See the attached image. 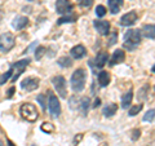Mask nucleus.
<instances>
[{
  "label": "nucleus",
  "mask_w": 155,
  "mask_h": 146,
  "mask_svg": "<svg viewBox=\"0 0 155 146\" xmlns=\"http://www.w3.org/2000/svg\"><path fill=\"white\" fill-rule=\"evenodd\" d=\"M106 13H107V11H106V8L104 5H98V7L96 8V14L98 17H105Z\"/></svg>",
  "instance_id": "nucleus-31"
},
{
  "label": "nucleus",
  "mask_w": 155,
  "mask_h": 146,
  "mask_svg": "<svg viewBox=\"0 0 155 146\" xmlns=\"http://www.w3.org/2000/svg\"><path fill=\"white\" fill-rule=\"evenodd\" d=\"M78 3L84 8H89V7H92V4H93V0H78Z\"/></svg>",
  "instance_id": "nucleus-33"
},
{
  "label": "nucleus",
  "mask_w": 155,
  "mask_h": 146,
  "mask_svg": "<svg viewBox=\"0 0 155 146\" xmlns=\"http://www.w3.org/2000/svg\"><path fill=\"white\" fill-rule=\"evenodd\" d=\"M141 34L147 39H155V25H145Z\"/></svg>",
  "instance_id": "nucleus-20"
},
{
  "label": "nucleus",
  "mask_w": 155,
  "mask_h": 146,
  "mask_svg": "<svg viewBox=\"0 0 155 146\" xmlns=\"http://www.w3.org/2000/svg\"><path fill=\"white\" fill-rule=\"evenodd\" d=\"M36 100H38V102H39V104H40V106H41V109L43 110H47V96L44 95V93H40V95H39L38 97H36Z\"/></svg>",
  "instance_id": "nucleus-27"
},
{
  "label": "nucleus",
  "mask_w": 155,
  "mask_h": 146,
  "mask_svg": "<svg viewBox=\"0 0 155 146\" xmlns=\"http://www.w3.org/2000/svg\"><path fill=\"white\" fill-rule=\"evenodd\" d=\"M57 64L60 65L61 67H71V66H72V60H71L70 57L64 56V57H60V58H58Z\"/></svg>",
  "instance_id": "nucleus-23"
},
{
  "label": "nucleus",
  "mask_w": 155,
  "mask_h": 146,
  "mask_svg": "<svg viewBox=\"0 0 155 146\" xmlns=\"http://www.w3.org/2000/svg\"><path fill=\"white\" fill-rule=\"evenodd\" d=\"M109 61V53L107 52H98V55L96 56L94 58V64H96V67H100V69H102V67L106 65V62Z\"/></svg>",
  "instance_id": "nucleus-15"
},
{
  "label": "nucleus",
  "mask_w": 155,
  "mask_h": 146,
  "mask_svg": "<svg viewBox=\"0 0 155 146\" xmlns=\"http://www.w3.org/2000/svg\"><path fill=\"white\" fill-rule=\"evenodd\" d=\"M32 146H35V145H32Z\"/></svg>",
  "instance_id": "nucleus-42"
},
{
  "label": "nucleus",
  "mask_w": 155,
  "mask_h": 146,
  "mask_svg": "<svg viewBox=\"0 0 155 146\" xmlns=\"http://www.w3.org/2000/svg\"><path fill=\"white\" fill-rule=\"evenodd\" d=\"M110 74L107 71H101L100 74H98V83H100V85L101 87H106V85H109V83H110Z\"/></svg>",
  "instance_id": "nucleus-22"
},
{
  "label": "nucleus",
  "mask_w": 155,
  "mask_h": 146,
  "mask_svg": "<svg viewBox=\"0 0 155 146\" xmlns=\"http://www.w3.org/2000/svg\"><path fill=\"white\" fill-rule=\"evenodd\" d=\"M45 52H47L45 47H43V45L38 47V48H36V51H35V58H36L38 61H39V60H41V58H43V56L45 55Z\"/></svg>",
  "instance_id": "nucleus-28"
},
{
  "label": "nucleus",
  "mask_w": 155,
  "mask_h": 146,
  "mask_svg": "<svg viewBox=\"0 0 155 146\" xmlns=\"http://www.w3.org/2000/svg\"><path fill=\"white\" fill-rule=\"evenodd\" d=\"M132 134H130V138H132L133 141H137L140 138V136H141V129H138V128H134L132 129V132H130Z\"/></svg>",
  "instance_id": "nucleus-32"
},
{
  "label": "nucleus",
  "mask_w": 155,
  "mask_h": 146,
  "mask_svg": "<svg viewBox=\"0 0 155 146\" xmlns=\"http://www.w3.org/2000/svg\"><path fill=\"white\" fill-rule=\"evenodd\" d=\"M125 60V52L123 49H116L113 56L110 58V65L111 66H115V65H119V64H123Z\"/></svg>",
  "instance_id": "nucleus-13"
},
{
  "label": "nucleus",
  "mask_w": 155,
  "mask_h": 146,
  "mask_svg": "<svg viewBox=\"0 0 155 146\" xmlns=\"http://www.w3.org/2000/svg\"><path fill=\"white\" fill-rule=\"evenodd\" d=\"M19 114L23 119H26L27 121H30V123H34V121H36L38 118H39V113L35 108V105L32 104H23L21 108H19Z\"/></svg>",
  "instance_id": "nucleus-3"
},
{
  "label": "nucleus",
  "mask_w": 155,
  "mask_h": 146,
  "mask_svg": "<svg viewBox=\"0 0 155 146\" xmlns=\"http://www.w3.org/2000/svg\"><path fill=\"white\" fill-rule=\"evenodd\" d=\"M0 146H4V144H3V141H0Z\"/></svg>",
  "instance_id": "nucleus-40"
},
{
  "label": "nucleus",
  "mask_w": 155,
  "mask_h": 146,
  "mask_svg": "<svg viewBox=\"0 0 155 146\" xmlns=\"http://www.w3.org/2000/svg\"><path fill=\"white\" fill-rule=\"evenodd\" d=\"M48 109L53 118H58L61 114V105L57 97L52 93V91H48Z\"/></svg>",
  "instance_id": "nucleus-5"
},
{
  "label": "nucleus",
  "mask_w": 155,
  "mask_h": 146,
  "mask_svg": "<svg viewBox=\"0 0 155 146\" xmlns=\"http://www.w3.org/2000/svg\"><path fill=\"white\" fill-rule=\"evenodd\" d=\"M16 45V38L12 32H4L0 35V52L8 53Z\"/></svg>",
  "instance_id": "nucleus-4"
},
{
  "label": "nucleus",
  "mask_w": 155,
  "mask_h": 146,
  "mask_svg": "<svg viewBox=\"0 0 155 146\" xmlns=\"http://www.w3.org/2000/svg\"><path fill=\"white\" fill-rule=\"evenodd\" d=\"M76 19H78V16L74 12H71V13L64 14V17H61L57 21V25H62V23H72V22H75Z\"/></svg>",
  "instance_id": "nucleus-18"
},
{
  "label": "nucleus",
  "mask_w": 155,
  "mask_h": 146,
  "mask_svg": "<svg viewBox=\"0 0 155 146\" xmlns=\"http://www.w3.org/2000/svg\"><path fill=\"white\" fill-rule=\"evenodd\" d=\"M101 105V100L100 98H96L94 100V104H93V108H97V106H100Z\"/></svg>",
  "instance_id": "nucleus-35"
},
{
  "label": "nucleus",
  "mask_w": 155,
  "mask_h": 146,
  "mask_svg": "<svg viewBox=\"0 0 155 146\" xmlns=\"http://www.w3.org/2000/svg\"><path fill=\"white\" fill-rule=\"evenodd\" d=\"M40 129L43 131V132H45V133H53L56 131L54 125H53L52 123H48V121H45V123H43L40 125Z\"/></svg>",
  "instance_id": "nucleus-24"
},
{
  "label": "nucleus",
  "mask_w": 155,
  "mask_h": 146,
  "mask_svg": "<svg viewBox=\"0 0 155 146\" xmlns=\"http://www.w3.org/2000/svg\"><path fill=\"white\" fill-rule=\"evenodd\" d=\"M151 70H153V72H155V65L153 66V69H151Z\"/></svg>",
  "instance_id": "nucleus-39"
},
{
  "label": "nucleus",
  "mask_w": 155,
  "mask_h": 146,
  "mask_svg": "<svg viewBox=\"0 0 155 146\" xmlns=\"http://www.w3.org/2000/svg\"><path fill=\"white\" fill-rule=\"evenodd\" d=\"M93 26L97 31H98L100 35H102V36H106V35H109L110 34V22L109 21H93Z\"/></svg>",
  "instance_id": "nucleus-11"
},
{
  "label": "nucleus",
  "mask_w": 155,
  "mask_h": 146,
  "mask_svg": "<svg viewBox=\"0 0 155 146\" xmlns=\"http://www.w3.org/2000/svg\"><path fill=\"white\" fill-rule=\"evenodd\" d=\"M142 108H143V105H142V104H137V105L132 106V108H129L128 115H129V116H134V115H137V114L140 113V111L142 110Z\"/></svg>",
  "instance_id": "nucleus-25"
},
{
  "label": "nucleus",
  "mask_w": 155,
  "mask_h": 146,
  "mask_svg": "<svg viewBox=\"0 0 155 146\" xmlns=\"http://www.w3.org/2000/svg\"><path fill=\"white\" fill-rule=\"evenodd\" d=\"M116 40H118V34H116V31H113L111 34H109V40H107V45L111 47V45H114Z\"/></svg>",
  "instance_id": "nucleus-29"
},
{
  "label": "nucleus",
  "mask_w": 155,
  "mask_h": 146,
  "mask_svg": "<svg viewBox=\"0 0 155 146\" xmlns=\"http://www.w3.org/2000/svg\"><path fill=\"white\" fill-rule=\"evenodd\" d=\"M132 98H133V92L132 89H129L128 92H125L122 97V108L123 109H128L130 102H132Z\"/></svg>",
  "instance_id": "nucleus-21"
},
{
  "label": "nucleus",
  "mask_w": 155,
  "mask_h": 146,
  "mask_svg": "<svg viewBox=\"0 0 155 146\" xmlns=\"http://www.w3.org/2000/svg\"><path fill=\"white\" fill-rule=\"evenodd\" d=\"M27 2H34V0H27Z\"/></svg>",
  "instance_id": "nucleus-41"
},
{
  "label": "nucleus",
  "mask_w": 155,
  "mask_h": 146,
  "mask_svg": "<svg viewBox=\"0 0 155 146\" xmlns=\"http://www.w3.org/2000/svg\"><path fill=\"white\" fill-rule=\"evenodd\" d=\"M79 104H80V98L78 96H72L70 98V108L72 110H78V108H79Z\"/></svg>",
  "instance_id": "nucleus-26"
},
{
  "label": "nucleus",
  "mask_w": 155,
  "mask_h": 146,
  "mask_svg": "<svg viewBox=\"0 0 155 146\" xmlns=\"http://www.w3.org/2000/svg\"><path fill=\"white\" fill-rule=\"evenodd\" d=\"M27 25H28V18L25 16H18L14 18L12 22V26H13V28H16V30H22V28H25Z\"/></svg>",
  "instance_id": "nucleus-14"
},
{
  "label": "nucleus",
  "mask_w": 155,
  "mask_h": 146,
  "mask_svg": "<svg viewBox=\"0 0 155 146\" xmlns=\"http://www.w3.org/2000/svg\"><path fill=\"white\" fill-rule=\"evenodd\" d=\"M89 104H91L89 97H81V98H80V104H79V108H78V110L80 111L83 116H87V114H88Z\"/></svg>",
  "instance_id": "nucleus-16"
},
{
  "label": "nucleus",
  "mask_w": 155,
  "mask_h": 146,
  "mask_svg": "<svg viewBox=\"0 0 155 146\" xmlns=\"http://www.w3.org/2000/svg\"><path fill=\"white\" fill-rule=\"evenodd\" d=\"M52 83H53V85H54L57 93L60 95L61 98H66L67 97V91H66V80H65V78L61 76V75L53 76Z\"/></svg>",
  "instance_id": "nucleus-6"
},
{
  "label": "nucleus",
  "mask_w": 155,
  "mask_h": 146,
  "mask_svg": "<svg viewBox=\"0 0 155 146\" xmlns=\"http://www.w3.org/2000/svg\"><path fill=\"white\" fill-rule=\"evenodd\" d=\"M109 3V11L113 13V14H116L120 8L123 7V0H107Z\"/></svg>",
  "instance_id": "nucleus-17"
},
{
  "label": "nucleus",
  "mask_w": 155,
  "mask_h": 146,
  "mask_svg": "<svg viewBox=\"0 0 155 146\" xmlns=\"http://www.w3.org/2000/svg\"><path fill=\"white\" fill-rule=\"evenodd\" d=\"M142 34L140 30H128L124 34V48L129 51H134L141 43Z\"/></svg>",
  "instance_id": "nucleus-1"
},
{
  "label": "nucleus",
  "mask_w": 155,
  "mask_h": 146,
  "mask_svg": "<svg viewBox=\"0 0 155 146\" xmlns=\"http://www.w3.org/2000/svg\"><path fill=\"white\" fill-rule=\"evenodd\" d=\"M40 85V79L39 78H35V76H28L26 79H23L22 83H21V88L26 92H32L39 88Z\"/></svg>",
  "instance_id": "nucleus-8"
},
{
  "label": "nucleus",
  "mask_w": 155,
  "mask_h": 146,
  "mask_svg": "<svg viewBox=\"0 0 155 146\" xmlns=\"http://www.w3.org/2000/svg\"><path fill=\"white\" fill-rule=\"evenodd\" d=\"M116 111H118V105L116 104H109L107 106L104 108L102 114L106 116V118H111V116H114L116 114Z\"/></svg>",
  "instance_id": "nucleus-19"
},
{
  "label": "nucleus",
  "mask_w": 155,
  "mask_h": 146,
  "mask_svg": "<svg viewBox=\"0 0 155 146\" xmlns=\"http://www.w3.org/2000/svg\"><path fill=\"white\" fill-rule=\"evenodd\" d=\"M14 92H16V87H11V88L8 89V95H7V98H12Z\"/></svg>",
  "instance_id": "nucleus-34"
},
{
  "label": "nucleus",
  "mask_w": 155,
  "mask_h": 146,
  "mask_svg": "<svg viewBox=\"0 0 155 146\" xmlns=\"http://www.w3.org/2000/svg\"><path fill=\"white\" fill-rule=\"evenodd\" d=\"M8 146H16V145H14L11 140H8Z\"/></svg>",
  "instance_id": "nucleus-37"
},
{
  "label": "nucleus",
  "mask_w": 155,
  "mask_h": 146,
  "mask_svg": "<svg viewBox=\"0 0 155 146\" xmlns=\"http://www.w3.org/2000/svg\"><path fill=\"white\" fill-rule=\"evenodd\" d=\"M100 146H109V145H107V144H106V142H104V144H101Z\"/></svg>",
  "instance_id": "nucleus-38"
},
{
  "label": "nucleus",
  "mask_w": 155,
  "mask_h": 146,
  "mask_svg": "<svg viewBox=\"0 0 155 146\" xmlns=\"http://www.w3.org/2000/svg\"><path fill=\"white\" fill-rule=\"evenodd\" d=\"M3 18H4V11L2 8H0V23H2V21H3Z\"/></svg>",
  "instance_id": "nucleus-36"
},
{
  "label": "nucleus",
  "mask_w": 155,
  "mask_h": 146,
  "mask_svg": "<svg viewBox=\"0 0 155 146\" xmlns=\"http://www.w3.org/2000/svg\"><path fill=\"white\" fill-rule=\"evenodd\" d=\"M137 21H138V14H137V12L132 11V12H128V13L123 14L119 23L122 26H133Z\"/></svg>",
  "instance_id": "nucleus-10"
},
{
  "label": "nucleus",
  "mask_w": 155,
  "mask_h": 146,
  "mask_svg": "<svg viewBox=\"0 0 155 146\" xmlns=\"http://www.w3.org/2000/svg\"><path fill=\"white\" fill-rule=\"evenodd\" d=\"M154 118H155V109H151L143 115V121H153Z\"/></svg>",
  "instance_id": "nucleus-30"
},
{
  "label": "nucleus",
  "mask_w": 155,
  "mask_h": 146,
  "mask_svg": "<svg viewBox=\"0 0 155 146\" xmlns=\"http://www.w3.org/2000/svg\"><path fill=\"white\" fill-rule=\"evenodd\" d=\"M28 64H30V60L28 58H26V60H21L16 62V64L12 65V69H13V75H12V81L16 83V80L19 78V75L22 74L23 71H25V69L28 66Z\"/></svg>",
  "instance_id": "nucleus-7"
},
{
  "label": "nucleus",
  "mask_w": 155,
  "mask_h": 146,
  "mask_svg": "<svg viewBox=\"0 0 155 146\" xmlns=\"http://www.w3.org/2000/svg\"><path fill=\"white\" fill-rule=\"evenodd\" d=\"M85 79H87V72L84 69H78L74 71L71 76V88L74 92L79 93L84 89L85 87Z\"/></svg>",
  "instance_id": "nucleus-2"
},
{
  "label": "nucleus",
  "mask_w": 155,
  "mask_h": 146,
  "mask_svg": "<svg viewBox=\"0 0 155 146\" xmlns=\"http://www.w3.org/2000/svg\"><path fill=\"white\" fill-rule=\"evenodd\" d=\"M70 55L72 58H75V60H81V58H84L87 56V49L84 48V45L78 44V45L71 48Z\"/></svg>",
  "instance_id": "nucleus-12"
},
{
  "label": "nucleus",
  "mask_w": 155,
  "mask_h": 146,
  "mask_svg": "<svg viewBox=\"0 0 155 146\" xmlns=\"http://www.w3.org/2000/svg\"><path fill=\"white\" fill-rule=\"evenodd\" d=\"M74 9V4L70 0H57L56 3V12L60 14H67L71 13Z\"/></svg>",
  "instance_id": "nucleus-9"
}]
</instances>
